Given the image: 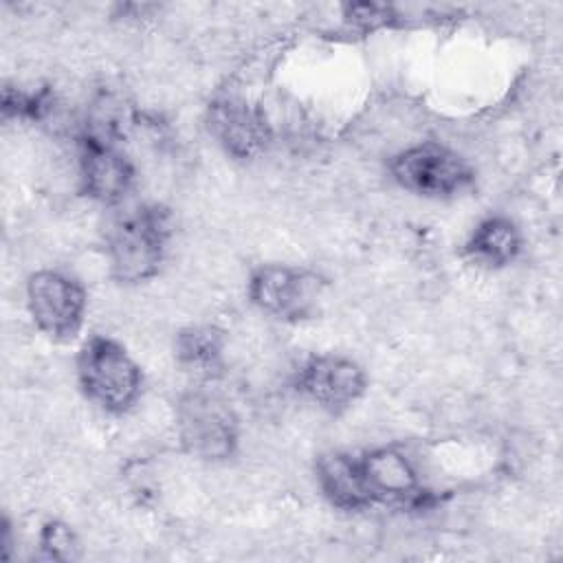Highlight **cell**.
<instances>
[{"label": "cell", "mask_w": 563, "mask_h": 563, "mask_svg": "<svg viewBox=\"0 0 563 563\" xmlns=\"http://www.w3.org/2000/svg\"><path fill=\"white\" fill-rule=\"evenodd\" d=\"M169 242V213L158 205H139L119 216L108 233L110 273L121 284L154 277Z\"/></svg>", "instance_id": "6da1fadb"}, {"label": "cell", "mask_w": 563, "mask_h": 563, "mask_svg": "<svg viewBox=\"0 0 563 563\" xmlns=\"http://www.w3.org/2000/svg\"><path fill=\"white\" fill-rule=\"evenodd\" d=\"M77 378L90 402L108 413L128 411L143 385V376L132 356L108 336H90L77 356Z\"/></svg>", "instance_id": "7a4b0ae2"}, {"label": "cell", "mask_w": 563, "mask_h": 563, "mask_svg": "<svg viewBox=\"0 0 563 563\" xmlns=\"http://www.w3.org/2000/svg\"><path fill=\"white\" fill-rule=\"evenodd\" d=\"M176 433L183 449L207 462H220L235 453L238 418L216 391L191 389L176 405Z\"/></svg>", "instance_id": "3957f363"}, {"label": "cell", "mask_w": 563, "mask_h": 563, "mask_svg": "<svg viewBox=\"0 0 563 563\" xmlns=\"http://www.w3.org/2000/svg\"><path fill=\"white\" fill-rule=\"evenodd\" d=\"M391 178L407 191L429 198L462 194L473 183V167L464 156L440 143H420L389 161Z\"/></svg>", "instance_id": "277c9868"}, {"label": "cell", "mask_w": 563, "mask_h": 563, "mask_svg": "<svg viewBox=\"0 0 563 563\" xmlns=\"http://www.w3.org/2000/svg\"><path fill=\"white\" fill-rule=\"evenodd\" d=\"M325 282L312 271L266 264L249 282L251 301L266 314L282 321H303L317 312Z\"/></svg>", "instance_id": "5b68a950"}, {"label": "cell", "mask_w": 563, "mask_h": 563, "mask_svg": "<svg viewBox=\"0 0 563 563\" xmlns=\"http://www.w3.org/2000/svg\"><path fill=\"white\" fill-rule=\"evenodd\" d=\"M26 306L33 323L55 341L77 336L86 314L84 286L59 271H37L26 282Z\"/></svg>", "instance_id": "8992f818"}, {"label": "cell", "mask_w": 563, "mask_h": 563, "mask_svg": "<svg viewBox=\"0 0 563 563\" xmlns=\"http://www.w3.org/2000/svg\"><path fill=\"white\" fill-rule=\"evenodd\" d=\"M207 128L218 145L238 161H253L271 143V125L262 108L238 95H220L207 108Z\"/></svg>", "instance_id": "52a82bcc"}, {"label": "cell", "mask_w": 563, "mask_h": 563, "mask_svg": "<svg viewBox=\"0 0 563 563\" xmlns=\"http://www.w3.org/2000/svg\"><path fill=\"white\" fill-rule=\"evenodd\" d=\"M365 387L363 367L339 354L308 356L297 369V389L334 416L350 409L365 394Z\"/></svg>", "instance_id": "ba28073f"}, {"label": "cell", "mask_w": 563, "mask_h": 563, "mask_svg": "<svg viewBox=\"0 0 563 563\" xmlns=\"http://www.w3.org/2000/svg\"><path fill=\"white\" fill-rule=\"evenodd\" d=\"M372 504H389L407 510L433 506L435 497L418 479L416 468L398 449H376L361 455Z\"/></svg>", "instance_id": "9c48e42d"}, {"label": "cell", "mask_w": 563, "mask_h": 563, "mask_svg": "<svg viewBox=\"0 0 563 563\" xmlns=\"http://www.w3.org/2000/svg\"><path fill=\"white\" fill-rule=\"evenodd\" d=\"M79 172L84 191L103 205L121 202L134 180V167L119 143L88 136H79Z\"/></svg>", "instance_id": "30bf717a"}, {"label": "cell", "mask_w": 563, "mask_h": 563, "mask_svg": "<svg viewBox=\"0 0 563 563\" xmlns=\"http://www.w3.org/2000/svg\"><path fill=\"white\" fill-rule=\"evenodd\" d=\"M317 482L328 501L343 510H363L374 506L365 482L361 455L330 451L317 457Z\"/></svg>", "instance_id": "8fae6325"}, {"label": "cell", "mask_w": 563, "mask_h": 563, "mask_svg": "<svg viewBox=\"0 0 563 563\" xmlns=\"http://www.w3.org/2000/svg\"><path fill=\"white\" fill-rule=\"evenodd\" d=\"M466 255L486 268H501L521 251V233L517 224L501 216H490L482 220L464 246Z\"/></svg>", "instance_id": "7c38bea8"}, {"label": "cell", "mask_w": 563, "mask_h": 563, "mask_svg": "<svg viewBox=\"0 0 563 563\" xmlns=\"http://www.w3.org/2000/svg\"><path fill=\"white\" fill-rule=\"evenodd\" d=\"M224 336L213 325H191L176 336L178 363L200 378H216L222 374Z\"/></svg>", "instance_id": "4fadbf2b"}, {"label": "cell", "mask_w": 563, "mask_h": 563, "mask_svg": "<svg viewBox=\"0 0 563 563\" xmlns=\"http://www.w3.org/2000/svg\"><path fill=\"white\" fill-rule=\"evenodd\" d=\"M40 548L46 559L73 561L79 556V541L75 532L62 521H48L40 532Z\"/></svg>", "instance_id": "5bb4252c"}, {"label": "cell", "mask_w": 563, "mask_h": 563, "mask_svg": "<svg viewBox=\"0 0 563 563\" xmlns=\"http://www.w3.org/2000/svg\"><path fill=\"white\" fill-rule=\"evenodd\" d=\"M345 18L352 24L367 31V29H378L389 24L396 15H394V9L385 4H350L345 7Z\"/></svg>", "instance_id": "9a60e30c"}]
</instances>
